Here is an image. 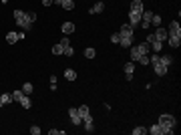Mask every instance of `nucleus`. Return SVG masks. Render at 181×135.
<instances>
[{
    "label": "nucleus",
    "mask_w": 181,
    "mask_h": 135,
    "mask_svg": "<svg viewBox=\"0 0 181 135\" xmlns=\"http://www.w3.org/2000/svg\"><path fill=\"white\" fill-rule=\"evenodd\" d=\"M68 117H71V123L72 125H81V121H83V117H81V113H79V109H77V107L68 109Z\"/></svg>",
    "instance_id": "nucleus-4"
},
{
    "label": "nucleus",
    "mask_w": 181,
    "mask_h": 135,
    "mask_svg": "<svg viewBox=\"0 0 181 135\" xmlns=\"http://www.w3.org/2000/svg\"><path fill=\"white\" fill-rule=\"evenodd\" d=\"M129 49H131V61H133V63H137V58H139L141 54H143V50H141V46L137 44V46H129Z\"/></svg>",
    "instance_id": "nucleus-9"
},
{
    "label": "nucleus",
    "mask_w": 181,
    "mask_h": 135,
    "mask_svg": "<svg viewBox=\"0 0 181 135\" xmlns=\"http://www.w3.org/2000/svg\"><path fill=\"white\" fill-rule=\"evenodd\" d=\"M16 40H18V35H16V32H8L6 35V43L8 44H14Z\"/></svg>",
    "instance_id": "nucleus-20"
},
{
    "label": "nucleus",
    "mask_w": 181,
    "mask_h": 135,
    "mask_svg": "<svg viewBox=\"0 0 181 135\" xmlns=\"http://www.w3.org/2000/svg\"><path fill=\"white\" fill-rule=\"evenodd\" d=\"M30 133H32V135H40V127L32 125V127H30Z\"/></svg>",
    "instance_id": "nucleus-34"
},
{
    "label": "nucleus",
    "mask_w": 181,
    "mask_h": 135,
    "mask_svg": "<svg viewBox=\"0 0 181 135\" xmlns=\"http://www.w3.org/2000/svg\"><path fill=\"white\" fill-rule=\"evenodd\" d=\"M153 40H155V36H153V32H151V35H147V39H145V43H153Z\"/></svg>",
    "instance_id": "nucleus-36"
},
{
    "label": "nucleus",
    "mask_w": 181,
    "mask_h": 135,
    "mask_svg": "<svg viewBox=\"0 0 181 135\" xmlns=\"http://www.w3.org/2000/svg\"><path fill=\"white\" fill-rule=\"evenodd\" d=\"M22 93H24V95H30V93H32V83H24V85H22Z\"/></svg>",
    "instance_id": "nucleus-25"
},
{
    "label": "nucleus",
    "mask_w": 181,
    "mask_h": 135,
    "mask_svg": "<svg viewBox=\"0 0 181 135\" xmlns=\"http://www.w3.org/2000/svg\"><path fill=\"white\" fill-rule=\"evenodd\" d=\"M153 36H155V40L163 43V40H167V30H165V28H161V26H157V30L153 32Z\"/></svg>",
    "instance_id": "nucleus-8"
},
{
    "label": "nucleus",
    "mask_w": 181,
    "mask_h": 135,
    "mask_svg": "<svg viewBox=\"0 0 181 135\" xmlns=\"http://www.w3.org/2000/svg\"><path fill=\"white\" fill-rule=\"evenodd\" d=\"M167 40H169V46H171V49H179L181 36H167Z\"/></svg>",
    "instance_id": "nucleus-13"
},
{
    "label": "nucleus",
    "mask_w": 181,
    "mask_h": 135,
    "mask_svg": "<svg viewBox=\"0 0 181 135\" xmlns=\"http://www.w3.org/2000/svg\"><path fill=\"white\" fill-rule=\"evenodd\" d=\"M147 131H149V133H153V135H163V131H165V129H163L159 123H155V125H151Z\"/></svg>",
    "instance_id": "nucleus-14"
},
{
    "label": "nucleus",
    "mask_w": 181,
    "mask_h": 135,
    "mask_svg": "<svg viewBox=\"0 0 181 135\" xmlns=\"http://www.w3.org/2000/svg\"><path fill=\"white\" fill-rule=\"evenodd\" d=\"M137 63H139V65H149V54H141V57L137 58Z\"/></svg>",
    "instance_id": "nucleus-26"
},
{
    "label": "nucleus",
    "mask_w": 181,
    "mask_h": 135,
    "mask_svg": "<svg viewBox=\"0 0 181 135\" xmlns=\"http://www.w3.org/2000/svg\"><path fill=\"white\" fill-rule=\"evenodd\" d=\"M60 30H63L64 35H71V32H75V22H63Z\"/></svg>",
    "instance_id": "nucleus-12"
},
{
    "label": "nucleus",
    "mask_w": 181,
    "mask_h": 135,
    "mask_svg": "<svg viewBox=\"0 0 181 135\" xmlns=\"http://www.w3.org/2000/svg\"><path fill=\"white\" fill-rule=\"evenodd\" d=\"M64 79H67V81H75V79H77V71L75 69H64Z\"/></svg>",
    "instance_id": "nucleus-17"
},
{
    "label": "nucleus",
    "mask_w": 181,
    "mask_h": 135,
    "mask_svg": "<svg viewBox=\"0 0 181 135\" xmlns=\"http://www.w3.org/2000/svg\"><path fill=\"white\" fill-rule=\"evenodd\" d=\"M53 4H58V6H60V4H63V0H53Z\"/></svg>",
    "instance_id": "nucleus-38"
},
{
    "label": "nucleus",
    "mask_w": 181,
    "mask_h": 135,
    "mask_svg": "<svg viewBox=\"0 0 181 135\" xmlns=\"http://www.w3.org/2000/svg\"><path fill=\"white\" fill-rule=\"evenodd\" d=\"M83 123H85V131H89V133L95 131V119H93V115H90V113L83 115Z\"/></svg>",
    "instance_id": "nucleus-5"
},
{
    "label": "nucleus",
    "mask_w": 181,
    "mask_h": 135,
    "mask_svg": "<svg viewBox=\"0 0 181 135\" xmlns=\"http://www.w3.org/2000/svg\"><path fill=\"white\" fill-rule=\"evenodd\" d=\"M103 10H105V2H103V0H99V2L97 4H95V6L93 8H90V14H95V12H97V14H99V12H103Z\"/></svg>",
    "instance_id": "nucleus-15"
},
{
    "label": "nucleus",
    "mask_w": 181,
    "mask_h": 135,
    "mask_svg": "<svg viewBox=\"0 0 181 135\" xmlns=\"http://www.w3.org/2000/svg\"><path fill=\"white\" fill-rule=\"evenodd\" d=\"M60 6H63L64 10H72V8H75V0H63Z\"/></svg>",
    "instance_id": "nucleus-22"
},
{
    "label": "nucleus",
    "mask_w": 181,
    "mask_h": 135,
    "mask_svg": "<svg viewBox=\"0 0 181 135\" xmlns=\"http://www.w3.org/2000/svg\"><path fill=\"white\" fill-rule=\"evenodd\" d=\"M22 95H24L22 89H20V91H14V93H12V101H20V99H22Z\"/></svg>",
    "instance_id": "nucleus-29"
},
{
    "label": "nucleus",
    "mask_w": 181,
    "mask_h": 135,
    "mask_svg": "<svg viewBox=\"0 0 181 135\" xmlns=\"http://www.w3.org/2000/svg\"><path fill=\"white\" fill-rule=\"evenodd\" d=\"M145 133H147V129H145V127H141V125L133 129V135H145Z\"/></svg>",
    "instance_id": "nucleus-28"
},
{
    "label": "nucleus",
    "mask_w": 181,
    "mask_h": 135,
    "mask_svg": "<svg viewBox=\"0 0 181 135\" xmlns=\"http://www.w3.org/2000/svg\"><path fill=\"white\" fill-rule=\"evenodd\" d=\"M119 40H121V35H119V32H113V35H111V43L119 44Z\"/></svg>",
    "instance_id": "nucleus-30"
},
{
    "label": "nucleus",
    "mask_w": 181,
    "mask_h": 135,
    "mask_svg": "<svg viewBox=\"0 0 181 135\" xmlns=\"http://www.w3.org/2000/svg\"><path fill=\"white\" fill-rule=\"evenodd\" d=\"M79 113H81V117L87 115V113H89V105H81V107H79Z\"/></svg>",
    "instance_id": "nucleus-32"
},
{
    "label": "nucleus",
    "mask_w": 181,
    "mask_h": 135,
    "mask_svg": "<svg viewBox=\"0 0 181 135\" xmlns=\"http://www.w3.org/2000/svg\"><path fill=\"white\" fill-rule=\"evenodd\" d=\"M133 30H135V28L131 26V24H123V26H121V39H133Z\"/></svg>",
    "instance_id": "nucleus-6"
},
{
    "label": "nucleus",
    "mask_w": 181,
    "mask_h": 135,
    "mask_svg": "<svg viewBox=\"0 0 181 135\" xmlns=\"http://www.w3.org/2000/svg\"><path fill=\"white\" fill-rule=\"evenodd\" d=\"M151 24H153V26H161V16H155V14H153V18H151Z\"/></svg>",
    "instance_id": "nucleus-31"
},
{
    "label": "nucleus",
    "mask_w": 181,
    "mask_h": 135,
    "mask_svg": "<svg viewBox=\"0 0 181 135\" xmlns=\"http://www.w3.org/2000/svg\"><path fill=\"white\" fill-rule=\"evenodd\" d=\"M14 20L22 30H30L32 26V20H30V12H24V10H14Z\"/></svg>",
    "instance_id": "nucleus-2"
},
{
    "label": "nucleus",
    "mask_w": 181,
    "mask_h": 135,
    "mask_svg": "<svg viewBox=\"0 0 181 135\" xmlns=\"http://www.w3.org/2000/svg\"><path fill=\"white\" fill-rule=\"evenodd\" d=\"M131 10L133 12H143L145 8H143V2H141V0H133L131 2Z\"/></svg>",
    "instance_id": "nucleus-16"
},
{
    "label": "nucleus",
    "mask_w": 181,
    "mask_h": 135,
    "mask_svg": "<svg viewBox=\"0 0 181 135\" xmlns=\"http://www.w3.org/2000/svg\"><path fill=\"white\" fill-rule=\"evenodd\" d=\"M18 103L22 105V109H30V105H32V101H30V97H28V95H22V99H20Z\"/></svg>",
    "instance_id": "nucleus-19"
},
{
    "label": "nucleus",
    "mask_w": 181,
    "mask_h": 135,
    "mask_svg": "<svg viewBox=\"0 0 181 135\" xmlns=\"http://www.w3.org/2000/svg\"><path fill=\"white\" fill-rule=\"evenodd\" d=\"M159 61H161L167 69H169V65H173V57H171V54H163V57H159Z\"/></svg>",
    "instance_id": "nucleus-18"
},
{
    "label": "nucleus",
    "mask_w": 181,
    "mask_h": 135,
    "mask_svg": "<svg viewBox=\"0 0 181 135\" xmlns=\"http://www.w3.org/2000/svg\"><path fill=\"white\" fill-rule=\"evenodd\" d=\"M95 54H97V53H95V49H90V46H89V49H85V57H87V58H95Z\"/></svg>",
    "instance_id": "nucleus-27"
},
{
    "label": "nucleus",
    "mask_w": 181,
    "mask_h": 135,
    "mask_svg": "<svg viewBox=\"0 0 181 135\" xmlns=\"http://www.w3.org/2000/svg\"><path fill=\"white\" fill-rule=\"evenodd\" d=\"M60 44H63V46H68V44H71V40H68V36H67V35L63 36V40H60Z\"/></svg>",
    "instance_id": "nucleus-35"
},
{
    "label": "nucleus",
    "mask_w": 181,
    "mask_h": 135,
    "mask_svg": "<svg viewBox=\"0 0 181 135\" xmlns=\"http://www.w3.org/2000/svg\"><path fill=\"white\" fill-rule=\"evenodd\" d=\"M0 107H4V105H2V101H0Z\"/></svg>",
    "instance_id": "nucleus-39"
},
{
    "label": "nucleus",
    "mask_w": 181,
    "mask_h": 135,
    "mask_svg": "<svg viewBox=\"0 0 181 135\" xmlns=\"http://www.w3.org/2000/svg\"><path fill=\"white\" fill-rule=\"evenodd\" d=\"M42 2V6H50V4H53V0H40Z\"/></svg>",
    "instance_id": "nucleus-37"
},
{
    "label": "nucleus",
    "mask_w": 181,
    "mask_h": 135,
    "mask_svg": "<svg viewBox=\"0 0 181 135\" xmlns=\"http://www.w3.org/2000/svg\"><path fill=\"white\" fill-rule=\"evenodd\" d=\"M153 67H155V73H157V75H159V77H165V75H167V67H165V65H163V63H161V61H159V63H155V65H153Z\"/></svg>",
    "instance_id": "nucleus-10"
},
{
    "label": "nucleus",
    "mask_w": 181,
    "mask_h": 135,
    "mask_svg": "<svg viewBox=\"0 0 181 135\" xmlns=\"http://www.w3.org/2000/svg\"><path fill=\"white\" fill-rule=\"evenodd\" d=\"M149 46H151V50H153V53H161V46H163V43H159V40H153V43H151Z\"/></svg>",
    "instance_id": "nucleus-21"
},
{
    "label": "nucleus",
    "mask_w": 181,
    "mask_h": 135,
    "mask_svg": "<svg viewBox=\"0 0 181 135\" xmlns=\"http://www.w3.org/2000/svg\"><path fill=\"white\" fill-rule=\"evenodd\" d=\"M159 125L165 129V131H163L165 135H171L173 129L177 127V119H175L173 115H169V113H161V117H159Z\"/></svg>",
    "instance_id": "nucleus-1"
},
{
    "label": "nucleus",
    "mask_w": 181,
    "mask_h": 135,
    "mask_svg": "<svg viewBox=\"0 0 181 135\" xmlns=\"http://www.w3.org/2000/svg\"><path fill=\"white\" fill-rule=\"evenodd\" d=\"M0 101H2V105H8V103H12V93H4V95L0 97Z\"/></svg>",
    "instance_id": "nucleus-23"
},
{
    "label": "nucleus",
    "mask_w": 181,
    "mask_h": 135,
    "mask_svg": "<svg viewBox=\"0 0 181 135\" xmlns=\"http://www.w3.org/2000/svg\"><path fill=\"white\" fill-rule=\"evenodd\" d=\"M123 69H125V75H127V81H131V79H133V71H135V65H133V61L127 63Z\"/></svg>",
    "instance_id": "nucleus-11"
},
{
    "label": "nucleus",
    "mask_w": 181,
    "mask_h": 135,
    "mask_svg": "<svg viewBox=\"0 0 181 135\" xmlns=\"http://www.w3.org/2000/svg\"><path fill=\"white\" fill-rule=\"evenodd\" d=\"M63 53H64V46L60 44V43L53 46V54H63Z\"/></svg>",
    "instance_id": "nucleus-24"
},
{
    "label": "nucleus",
    "mask_w": 181,
    "mask_h": 135,
    "mask_svg": "<svg viewBox=\"0 0 181 135\" xmlns=\"http://www.w3.org/2000/svg\"><path fill=\"white\" fill-rule=\"evenodd\" d=\"M167 36H181V26L177 20H171L169 28H167Z\"/></svg>",
    "instance_id": "nucleus-3"
},
{
    "label": "nucleus",
    "mask_w": 181,
    "mask_h": 135,
    "mask_svg": "<svg viewBox=\"0 0 181 135\" xmlns=\"http://www.w3.org/2000/svg\"><path fill=\"white\" fill-rule=\"evenodd\" d=\"M141 14H143V12H129V24H131L133 28L137 26V24H141Z\"/></svg>",
    "instance_id": "nucleus-7"
},
{
    "label": "nucleus",
    "mask_w": 181,
    "mask_h": 135,
    "mask_svg": "<svg viewBox=\"0 0 181 135\" xmlns=\"http://www.w3.org/2000/svg\"><path fill=\"white\" fill-rule=\"evenodd\" d=\"M64 54H67V57H72V54H75V50L71 49V44H68V46H64Z\"/></svg>",
    "instance_id": "nucleus-33"
}]
</instances>
